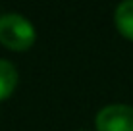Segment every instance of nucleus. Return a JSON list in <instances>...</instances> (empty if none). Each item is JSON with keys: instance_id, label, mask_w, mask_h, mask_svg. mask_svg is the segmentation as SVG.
I'll list each match as a JSON object with an SVG mask.
<instances>
[{"instance_id": "obj_4", "label": "nucleus", "mask_w": 133, "mask_h": 131, "mask_svg": "<svg viewBox=\"0 0 133 131\" xmlns=\"http://www.w3.org/2000/svg\"><path fill=\"white\" fill-rule=\"evenodd\" d=\"M17 87V70L12 62L0 58V102L10 98Z\"/></svg>"}, {"instance_id": "obj_1", "label": "nucleus", "mask_w": 133, "mask_h": 131, "mask_svg": "<svg viewBox=\"0 0 133 131\" xmlns=\"http://www.w3.org/2000/svg\"><path fill=\"white\" fill-rule=\"evenodd\" d=\"M37 40L33 23L21 13L8 12L0 16V44L14 52L29 50Z\"/></svg>"}, {"instance_id": "obj_2", "label": "nucleus", "mask_w": 133, "mask_h": 131, "mask_svg": "<svg viewBox=\"0 0 133 131\" xmlns=\"http://www.w3.org/2000/svg\"><path fill=\"white\" fill-rule=\"evenodd\" d=\"M97 131H133V106L108 104L95 118Z\"/></svg>"}, {"instance_id": "obj_3", "label": "nucleus", "mask_w": 133, "mask_h": 131, "mask_svg": "<svg viewBox=\"0 0 133 131\" xmlns=\"http://www.w3.org/2000/svg\"><path fill=\"white\" fill-rule=\"evenodd\" d=\"M114 23L122 37L133 40V0L118 4L114 12Z\"/></svg>"}]
</instances>
